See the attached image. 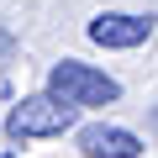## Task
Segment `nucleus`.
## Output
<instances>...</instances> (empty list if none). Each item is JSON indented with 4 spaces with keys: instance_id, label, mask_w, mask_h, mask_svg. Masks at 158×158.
Returning a JSON list of instances; mask_svg holds the SVG:
<instances>
[{
    "instance_id": "5",
    "label": "nucleus",
    "mask_w": 158,
    "mask_h": 158,
    "mask_svg": "<svg viewBox=\"0 0 158 158\" xmlns=\"http://www.w3.org/2000/svg\"><path fill=\"white\" fill-rule=\"evenodd\" d=\"M6 58H11V37L0 32V63H6Z\"/></svg>"
},
{
    "instance_id": "2",
    "label": "nucleus",
    "mask_w": 158,
    "mask_h": 158,
    "mask_svg": "<svg viewBox=\"0 0 158 158\" xmlns=\"http://www.w3.org/2000/svg\"><path fill=\"white\" fill-rule=\"evenodd\" d=\"M74 127V111L58 106L53 95H27L11 116H6V132L11 137H63Z\"/></svg>"
},
{
    "instance_id": "3",
    "label": "nucleus",
    "mask_w": 158,
    "mask_h": 158,
    "mask_svg": "<svg viewBox=\"0 0 158 158\" xmlns=\"http://www.w3.org/2000/svg\"><path fill=\"white\" fill-rule=\"evenodd\" d=\"M79 153H90V158H137L142 142L127 127H85L79 132Z\"/></svg>"
},
{
    "instance_id": "4",
    "label": "nucleus",
    "mask_w": 158,
    "mask_h": 158,
    "mask_svg": "<svg viewBox=\"0 0 158 158\" xmlns=\"http://www.w3.org/2000/svg\"><path fill=\"white\" fill-rule=\"evenodd\" d=\"M148 32H153L148 16H95L90 21V37L100 48H137V42H148Z\"/></svg>"
},
{
    "instance_id": "1",
    "label": "nucleus",
    "mask_w": 158,
    "mask_h": 158,
    "mask_svg": "<svg viewBox=\"0 0 158 158\" xmlns=\"http://www.w3.org/2000/svg\"><path fill=\"white\" fill-rule=\"evenodd\" d=\"M48 95H53L58 106L79 111V106H111V100L121 95V85H116L111 74L79 63V58H63V63H53V74H48Z\"/></svg>"
}]
</instances>
